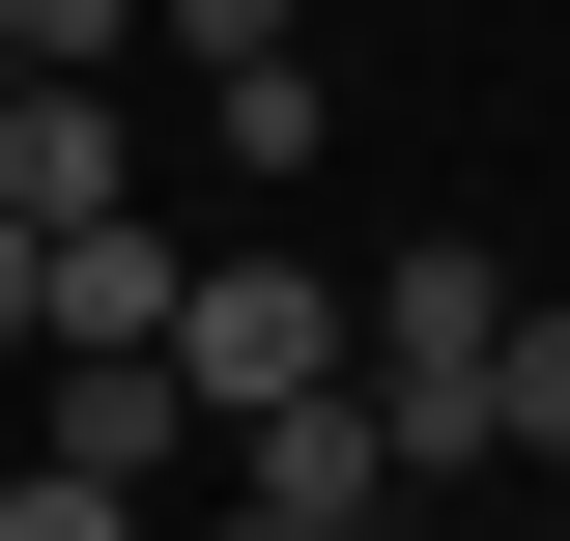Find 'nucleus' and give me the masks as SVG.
I'll use <instances>...</instances> for the list:
<instances>
[{
    "mask_svg": "<svg viewBox=\"0 0 570 541\" xmlns=\"http://www.w3.org/2000/svg\"><path fill=\"white\" fill-rule=\"evenodd\" d=\"M371 400H400L428 484H485V456H513V257H456V228L371 257Z\"/></svg>",
    "mask_w": 570,
    "mask_h": 541,
    "instance_id": "nucleus-1",
    "label": "nucleus"
},
{
    "mask_svg": "<svg viewBox=\"0 0 570 541\" xmlns=\"http://www.w3.org/2000/svg\"><path fill=\"white\" fill-rule=\"evenodd\" d=\"M200 371H171V342H58V427H29V456H0V541H115L142 513V484H171V456H200Z\"/></svg>",
    "mask_w": 570,
    "mask_h": 541,
    "instance_id": "nucleus-2",
    "label": "nucleus"
},
{
    "mask_svg": "<svg viewBox=\"0 0 570 541\" xmlns=\"http://www.w3.org/2000/svg\"><path fill=\"white\" fill-rule=\"evenodd\" d=\"M171 371H200V400L257 427V400H314V371H371V285H314L285 228H228V257L171 285Z\"/></svg>",
    "mask_w": 570,
    "mask_h": 541,
    "instance_id": "nucleus-3",
    "label": "nucleus"
},
{
    "mask_svg": "<svg viewBox=\"0 0 570 541\" xmlns=\"http://www.w3.org/2000/svg\"><path fill=\"white\" fill-rule=\"evenodd\" d=\"M200 484H228V513H257V541H371V513H400V400H371V371H314V400H257V427H200Z\"/></svg>",
    "mask_w": 570,
    "mask_h": 541,
    "instance_id": "nucleus-4",
    "label": "nucleus"
},
{
    "mask_svg": "<svg viewBox=\"0 0 570 541\" xmlns=\"http://www.w3.org/2000/svg\"><path fill=\"white\" fill-rule=\"evenodd\" d=\"M171 285H200V228H142V200L58 228V342H171Z\"/></svg>",
    "mask_w": 570,
    "mask_h": 541,
    "instance_id": "nucleus-5",
    "label": "nucleus"
},
{
    "mask_svg": "<svg viewBox=\"0 0 570 541\" xmlns=\"http://www.w3.org/2000/svg\"><path fill=\"white\" fill-rule=\"evenodd\" d=\"M200 142H228V171L285 200V171H314V58H200Z\"/></svg>",
    "mask_w": 570,
    "mask_h": 541,
    "instance_id": "nucleus-6",
    "label": "nucleus"
},
{
    "mask_svg": "<svg viewBox=\"0 0 570 541\" xmlns=\"http://www.w3.org/2000/svg\"><path fill=\"white\" fill-rule=\"evenodd\" d=\"M171 0H0V58H142Z\"/></svg>",
    "mask_w": 570,
    "mask_h": 541,
    "instance_id": "nucleus-7",
    "label": "nucleus"
},
{
    "mask_svg": "<svg viewBox=\"0 0 570 541\" xmlns=\"http://www.w3.org/2000/svg\"><path fill=\"white\" fill-rule=\"evenodd\" d=\"M513 456H570V314H513Z\"/></svg>",
    "mask_w": 570,
    "mask_h": 541,
    "instance_id": "nucleus-8",
    "label": "nucleus"
},
{
    "mask_svg": "<svg viewBox=\"0 0 570 541\" xmlns=\"http://www.w3.org/2000/svg\"><path fill=\"white\" fill-rule=\"evenodd\" d=\"M0 342H58V228H29V200H0Z\"/></svg>",
    "mask_w": 570,
    "mask_h": 541,
    "instance_id": "nucleus-9",
    "label": "nucleus"
},
{
    "mask_svg": "<svg viewBox=\"0 0 570 541\" xmlns=\"http://www.w3.org/2000/svg\"><path fill=\"white\" fill-rule=\"evenodd\" d=\"M171 58H285V0H171Z\"/></svg>",
    "mask_w": 570,
    "mask_h": 541,
    "instance_id": "nucleus-10",
    "label": "nucleus"
}]
</instances>
